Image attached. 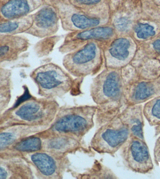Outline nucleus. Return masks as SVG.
Wrapping results in <instances>:
<instances>
[{"instance_id": "10", "label": "nucleus", "mask_w": 160, "mask_h": 179, "mask_svg": "<svg viewBox=\"0 0 160 179\" xmlns=\"http://www.w3.org/2000/svg\"><path fill=\"white\" fill-rule=\"evenodd\" d=\"M118 116L128 127L130 136L145 140L144 132V116L142 104L126 106L119 114Z\"/></svg>"}, {"instance_id": "1", "label": "nucleus", "mask_w": 160, "mask_h": 179, "mask_svg": "<svg viewBox=\"0 0 160 179\" xmlns=\"http://www.w3.org/2000/svg\"><path fill=\"white\" fill-rule=\"evenodd\" d=\"M91 96L97 107L96 120L101 125L119 115L125 107L124 81L115 69L108 68L94 79Z\"/></svg>"}, {"instance_id": "2", "label": "nucleus", "mask_w": 160, "mask_h": 179, "mask_svg": "<svg viewBox=\"0 0 160 179\" xmlns=\"http://www.w3.org/2000/svg\"><path fill=\"white\" fill-rule=\"evenodd\" d=\"M96 106L81 105L60 107L49 128L40 133L42 138L56 135H65L82 140L94 126Z\"/></svg>"}, {"instance_id": "6", "label": "nucleus", "mask_w": 160, "mask_h": 179, "mask_svg": "<svg viewBox=\"0 0 160 179\" xmlns=\"http://www.w3.org/2000/svg\"><path fill=\"white\" fill-rule=\"evenodd\" d=\"M120 150L123 163L128 170L142 175L153 172L154 164L146 140L130 136Z\"/></svg>"}, {"instance_id": "16", "label": "nucleus", "mask_w": 160, "mask_h": 179, "mask_svg": "<svg viewBox=\"0 0 160 179\" xmlns=\"http://www.w3.org/2000/svg\"><path fill=\"white\" fill-rule=\"evenodd\" d=\"M69 23L75 29L84 30L100 25L102 21L99 17H90L80 13H74L69 19Z\"/></svg>"}, {"instance_id": "28", "label": "nucleus", "mask_w": 160, "mask_h": 179, "mask_svg": "<svg viewBox=\"0 0 160 179\" xmlns=\"http://www.w3.org/2000/svg\"><path fill=\"white\" fill-rule=\"evenodd\" d=\"M8 176V173L3 168L0 167V179L6 178Z\"/></svg>"}, {"instance_id": "8", "label": "nucleus", "mask_w": 160, "mask_h": 179, "mask_svg": "<svg viewBox=\"0 0 160 179\" xmlns=\"http://www.w3.org/2000/svg\"><path fill=\"white\" fill-rule=\"evenodd\" d=\"M160 95V79L124 83L126 106L142 104Z\"/></svg>"}, {"instance_id": "4", "label": "nucleus", "mask_w": 160, "mask_h": 179, "mask_svg": "<svg viewBox=\"0 0 160 179\" xmlns=\"http://www.w3.org/2000/svg\"><path fill=\"white\" fill-rule=\"evenodd\" d=\"M40 94L45 98L61 97L73 90L74 80L70 75L56 65L49 64L40 69L35 75Z\"/></svg>"}, {"instance_id": "7", "label": "nucleus", "mask_w": 160, "mask_h": 179, "mask_svg": "<svg viewBox=\"0 0 160 179\" xmlns=\"http://www.w3.org/2000/svg\"><path fill=\"white\" fill-rule=\"evenodd\" d=\"M30 160L41 179H63L71 166L68 155L44 150L33 153Z\"/></svg>"}, {"instance_id": "11", "label": "nucleus", "mask_w": 160, "mask_h": 179, "mask_svg": "<svg viewBox=\"0 0 160 179\" xmlns=\"http://www.w3.org/2000/svg\"><path fill=\"white\" fill-rule=\"evenodd\" d=\"M71 175L72 176L76 179L118 178L111 168L97 160H96L91 167L87 168L82 173L71 172Z\"/></svg>"}, {"instance_id": "3", "label": "nucleus", "mask_w": 160, "mask_h": 179, "mask_svg": "<svg viewBox=\"0 0 160 179\" xmlns=\"http://www.w3.org/2000/svg\"><path fill=\"white\" fill-rule=\"evenodd\" d=\"M129 137L130 132L128 127L118 115L100 125L91 140L90 146L98 154L114 156Z\"/></svg>"}, {"instance_id": "23", "label": "nucleus", "mask_w": 160, "mask_h": 179, "mask_svg": "<svg viewBox=\"0 0 160 179\" xmlns=\"http://www.w3.org/2000/svg\"><path fill=\"white\" fill-rule=\"evenodd\" d=\"M129 24V21L127 19L122 18L117 20L116 23V26L119 30L124 31L127 29Z\"/></svg>"}, {"instance_id": "20", "label": "nucleus", "mask_w": 160, "mask_h": 179, "mask_svg": "<svg viewBox=\"0 0 160 179\" xmlns=\"http://www.w3.org/2000/svg\"><path fill=\"white\" fill-rule=\"evenodd\" d=\"M15 138L13 134L10 133L0 134V150H3L12 144Z\"/></svg>"}, {"instance_id": "22", "label": "nucleus", "mask_w": 160, "mask_h": 179, "mask_svg": "<svg viewBox=\"0 0 160 179\" xmlns=\"http://www.w3.org/2000/svg\"><path fill=\"white\" fill-rule=\"evenodd\" d=\"M154 160L155 164L158 166H160V135L157 139L154 146Z\"/></svg>"}, {"instance_id": "9", "label": "nucleus", "mask_w": 160, "mask_h": 179, "mask_svg": "<svg viewBox=\"0 0 160 179\" xmlns=\"http://www.w3.org/2000/svg\"><path fill=\"white\" fill-rule=\"evenodd\" d=\"M42 139V150L59 155H68L85 149L82 140L69 136L56 135Z\"/></svg>"}, {"instance_id": "5", "label": "nucleus", "mask_w": 160, "mask_h": 179, "mask_svg": "<svg viewBox=\"0 0 160 179\" xmlns=\"http://www.w3.org/2000/svg\"><path fill=\"white\" fill-rule=\"evenodd\" d=\"M102 54L95 42H89L75 52L65 56L63 65L70 74L83 77L95 74L102 66Z\"/></svg>"}, {"instance_id": "15", "label": "nucleus", "mask_w": 160, "mask_h": 179, "mask_svg": "<svg viewBox=\"0 0 160 179\" xmlns=\"http://www.w3.org/2000/svg\"><path fill=\"white\" fill-rule=\"evenodd\" d=\"M29 10V5L25 0H11L2 7L1 12L5 18L10 19L24 16Z\"/></svg>"}, {"instance_id": "17", "label": "nucleus", "mask_w": 160, "mask_h": 179, "mask_svg": "<svg viewBox=\"0 0 160 179\" xmlns=\"http://www.w3.org/2000/svg\"><path fill=\"white\" fill-rule=\"evenodd\" d=\"M35 24L39 28L44 30H52L57 23V16L51 8H44L35 17Z\"/></svg>"}, {"instance_id": "25", "label": "nucleus", "mask_w": 160, "mask_h": 179, "mask_svg": "<svg viewBox=\"0 0 160 179\" xmlns=\"http://www.w3.org/2000/svg\"><path fill=\"white\" fill-rule=\"evenodd\" d=\"M30 97H30V95L29 94L28 91V90H26L25 92L24 93V94L23 95L19 98V99L18 100V101H17L16 105L18 106L20 103L25 102L26 100H28Z\"/></svg>"}, {"instance_id": "19", "label": "nucleus", "mask_w": 160, "mask_h": 179, "mask_svg": "<svg viewBox=\"0 0 160 179\" xmlns=\"http://www.w3.org/2000/svg\"><path fill=\"white\" fill-rule=\"evenodd\" d=\"M135 31L136 32L138 37L141 39H146L147 37L155 35L154 28L148 24L139 23L135 28Z\"/></svg>"}, {"instance_id": "24", "label": "nucleus", "mask_w": 160, "mask_h": 179, "mask_svg": "<svg viewBox=\"0 0 160 179\" xmlns=\"http://www.w3.org/2000/svg\"><path fill=\"white\" fill-rule=\"evenodd\" d=\"M78 3L82 5H94L98 3L101 0H75Z\"/></svg>"}, {"instance_id": "21", "label": "nucleus", "mask_w": 160, "mask_h": 179, "mask_svg": "<svg viewBox=\"0 0 160 179\" xmlns=\"http://www.w3.org/2000/svg\"><path fill=\"white\" fill-rule=\"evenodd\" d=\"M19 24L16 22H7L0 24V33H8L16 30Z\"/></svg>"}, {"instance_id": "26", "label": "nucleus", "mask_w": 160, "mask_h": 179, "mask_svg": "<svg viewBox=\"0 0 160 179\" xmlns=\"http://www.w3.org/2000/svg\"><path fill=\"white\" fill-rule=\"evenodd\" d=\"M9 49L10 48L8 46H0V57L4 56L9 51Z\"/></svg>"}, {"instance_id": "14", "label": "nucleus", "mask_w": 160, "mask_h": 179, "mask_svg": "<svg viewBox=\"0 0 160 179\" xmlns=\"http://www.w3.org/2000/svg\"><path fill=\"white\" fill-rule=\"evenodd\" d=\"M114 35V29L108 26H97L83 30L77 33L75 38L81 41L107 40Z\"/></svg>"}, {"instance_id": "13", "label": "nucleus", "mask_w": 160, "mask_h": 179, "mask_svg": "<svg viewBox=\"0 0 160 179\" xmlns=\"http://www.w3.org/2000/svg\"><path fill=\"white\" fill-rule=\"evenodd\" d=\"M130 47V42L126 38H119L113 41L106 52L108 63L112 60L121 61L125 60L129 55Z\"/></svg>"}, {"instance_id": "27", "label": "nucleus", "mask_w": 160, "mask_h": 179, "mask_svg": "<svg viewBox=\"0 0 160 179\" xmlns=\"http://www.w3.org/2000/svg\"><path fill=\"white\" fill-rule=\"evenodd\" d=\"M153 46L156 51L160 54V39L156 40L153 43Z\"/></svg>"}, {"instance_id": "12", "label": "nucleus", "mask_w": 160, "mask_h": 179, "mask_svg": "<svg viewBox=\"0 0 160 179\" xmlns=\"http://www.w3.org/2000/svg\"><path fill=\"white\" fill-rule=\"evenodd\" d=\"M144 116L151 126L155 127V136L160 134V95L145 103Z\"/></svg>"}, {"instance_id": "18", "label": "nucleus", "mask_w": 160, "mask_h": 179, "mask_svg": "<svg viewBox=\"0 0 160 179\" xmlns=\"http://www.w3.org/2000/svg\"><path fill=\"white\" fill-rule=\"evenodd\" d=\"M21 152L33 153L42 150L43 139L39 136L30 137L21 141L15 147Z\"/></svg>"}]
</instances>
